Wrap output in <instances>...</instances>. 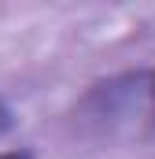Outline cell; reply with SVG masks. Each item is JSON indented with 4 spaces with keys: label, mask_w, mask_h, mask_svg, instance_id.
<instances>
[{
    "label": "cell",
    "mask_w": 155,
    "mask_h": 159,
    "mask_svg": "<svg viewBox=\"0 0 155 159\" xmlns=\"http://www.w3.org/2000/svg\"><path fill=\"white\" fill-rule=\"evenodd\" d=\"M74 122L89 137H107V141L155 137V67L96 81L78 100Z\"/></svg>",
    "instance_id": "6da1fadb"
},
{
    "label": "cell",
    "mask_w": 155,
    "mask_h": 159,
    "mask_svg": "<svg viewBox=\"0 0 155 159\" xmlns=\"http://www.w3.org/2000/svg\"><path fill=\"white\" fill-rule=\"evenodd\" d=\"M0 159H33L30 148H11V152H0Z\"/></svg>",
    "instance_id": "3957f363"
},
{
    "label": "cell",
    "mask_w": 155,
    "mask_h": 159,
    "mask_svg": "<svg viewBox=\"0 0 155 159\" xmlns=\"http://www.w3.org/2000/svg\"><path fill=\"white\" fill-rule=\"evenodd\" d=\"M11 126H15V115H11V107H7V104L0 100V137H4V133H7Z\"/></svg>",
    "instance_id": "7a4b0ae2"
}]
</instances>
